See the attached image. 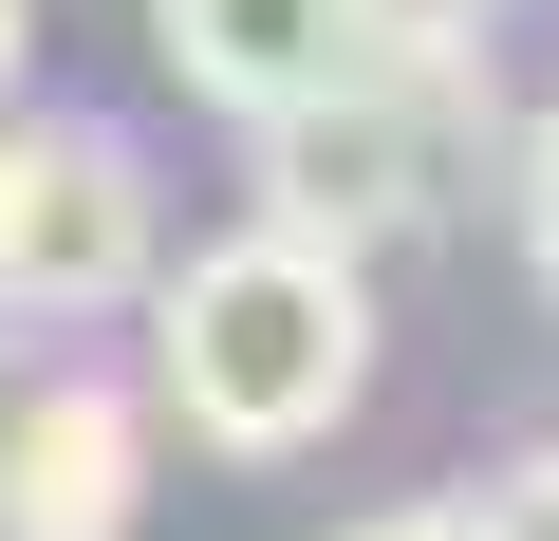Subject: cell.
Instances as JSON below:
<instances>
[{"label":"cell","instance_id":"obj_9","mask_svg":"<svg viewBox=\"0 0 559 541\" xmlns=\"http://www.w3.org/2000/svg\"><path fill=\"white\" fill-rule=\"evenodd\" d=\"M336 541H448V504H373V522H336Z\"/></svg>","mask_w":559,"mask_h":541},{"label":"cell","instance_id":"obj_8","mask_svg":"<svg viewBox=\"0 0 559 541\" xmlns=\"http://www.w3.org/2000/svg\"><path fill=\"white\" fill-rule=\"evenodd\" d=\"M503 224H522V261H540V299H559V94H540L522 150H503Z\"/></svg>","mask_w":559,"mask_h":541},{"label":"cell","instance_id":"obj_5","mask_svg":"<svg viewBox=\"0 0 559 541\" xmlns=\"http://www.w3.org/2000/svg\"><path fill=\"white\" fill-rule=\"evenodd\" d=\"M150 57L205 94V113H299V94H336L355 75V0H150Z\"/></svg>","mask_w":559,"mask_h":541},{"label":"cell","instance_id":"obj_10","mask_svg":"<svg viewBox=\"0 0 559 541\" xmlns=\"http://www.w3.org/2000/svg\"><path fill=\"white\" fill-rule=\"evenodd\" d=\"M20 57H38V0H0V94H20Z\"/></svg>","mask_w":559,"mask_h":541},{"label":"cell","instance_id":"obj_2","mask_svg":"<svg viewBox=\"0 0 559 541\" xmlns=\"http://www.w3.org/2000/svg\"><path fill=\"white\" fill-rule=\"evenodd\" d=\"M466 131H503L485 57H355L336 94L261 113V224H318V243H411L466 168Z\"/></svg>","mask_w":559,"mask_h":541},{"label":"cell","instance_id":"obj_4","mask_svg":"<svg viewBox=\"0 0 559 541\" xmlns=\"http://www.w3.org/2000/svg\"><path fill=\"white\" fill-rule=\"evenodd\" d=\"M150 522V392L0 374V541H131Z\"/></svg>","mask_w":559,"mask_h":541},{"label":"cell","instance_id":"obj_11","mask_svg":"<svg viewBox=\"0 0 559 541\" xmlns=\"http://www.w3.org/2000/svg\"><path fill=\"white\" fill-rule=\"evenodd\" d=\"M0 374H20V337H0Z\"/></svg>","mask_w":559,"mask_h":541},{"label":"cell","instance_id":"obj_1","mask_svg":"<svg viewBox=\"0 0 559 541\" xmlns=\"http://www.w3.org/2000/svg\"><path fill=\"white\" fill-rule=\"evenodd\" d=\"M373 392V261L318 224H224L187 261H150V411L205 430L224 467L318 448Z\"/></svg>","mask_w":559,"mask_h":541},{"label":"cell","instance_id":"obj_7","mask_svg":"<svg viewBox=\"0 0 559 541\" xmlns=\"http://www.w3.org/2000/svg\"><path fill=\"white\" fill-rule=\"evenodd\" d=\"M503 0H355V57H485Z\"/></svg>","mask_w":559,"mask_h":541},{"label":"cell","instance_id":"obj_3","mask_svg":"<svg viewBox=\"0 0 559 541\" xmlns=\"http://www.w3.org/2000/svg\"><path fill=\"white\" fill-rule=\"evenodd\" d=\"M150 261H168V205H150L131 131H94V113H20V94H0V337L131 318Z\"/></svg>","mask_w":559,"mask_h":541},{"label":"cell","instance_id":"obj_6","mask_svg":"<svg viewBox=\"0 0 559 541\" xmlns=\"http://www.w3.org/2000/svg\"><path fill=\"white\" fill-rule=\"evenodd\" d=\"M448 541H559V430L503 448L485 485H448Z\"/></svg>","mask_w":559,"mask_h":541}]
</instances>
